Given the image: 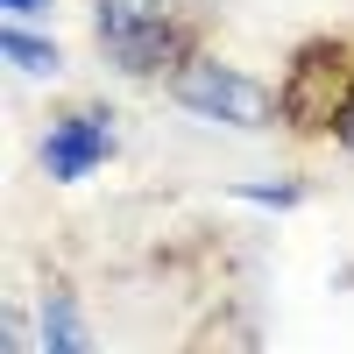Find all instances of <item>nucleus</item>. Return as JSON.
Listing matches in <instances>:
<instances>
[{
  "mask_svg": "<svg viewBox=\"0 0 354 354\" xmlns=\"http://www.w3.org/2000/svg\"><path fill=\"white\" fill-rule=\"evenodd\" d=\"M100 43L121 57V71H135V78H149L163 64H192V28L170 21V8H156V0H106Z\"/></svg>",
  "mask_w": 354,
  "mask_h": 354,
  "instance_id": "nucleus-3",
  "label": "nucleus"
},
{
  "mask_svg": "<svg viewBox=\"0 0 354 354\" xmlns=\"http://www.w3.org/2000/svg\"><path fill=\"white\" fill-rule=\"evenodd\" d=\"M333 135H340V149H354V100H347V113H340V128H333Z\"/></svg>",
  "mask_w": 354,
  "mask_h": 354,
  "instance_id": "nucleus-9",
  "label": "nucleus"
},
{
  "mask_svg": "<svg viewBox=\"0 0 354 354\" xmlns=\"http://www.w3.org/2000/svg\"><path fill=\"white\" fill-rule=\"evenodd\" d=\"M8 15H36V8H50V0H0Z\"/></svg>",
  "mask_w": 354,
  "mask_h": 354,
  "instance_id": "nucleus-10",
  "label": "nucleus"
},
{
  "mask_svg": "<svg viewBox=\"0 0 354 354\" xmlns=\"http://www.w3.org/2000/svg\"><path fill=\"white\" fill-rule=\"evenodd\" d=\"M43 354H93V326H85V312L64 283H50L43 298Z\"/></svg>",
  "mask_w": 354,
  "mask_h": 354,
  "instance_id": "nucleus-5",
  "label": "nucleus"
},
{
  "mask_svg": "<svg viewBox=\"0 0 354 354\" xmlns=\"http://www.w3.org/2000/svg\"><path fill=\"white\" fill-rule=\"evenodd\" d=\"M0 50H8L21 71H57V64H64V57H57V43L28 36V28H8V36H0Z\"/></svg>",
  "mask_w": 354,
  "mask_h": 354,
  "instance_id": "nucleus-6",
  "label": "nucleus"
},
{
  "mask_svg": "<svg viewBox=\"0 0 354 354\" xmlns=\"http://www.w3.org/2000/svg\"><path fill=\"white\" fill-rule=\"evenodd\" d=\"M170 100L198 113V121H220V128H277L283 106L262 78H248L241 64H220V57H192V64L170 71Z\"/></svg>",
  "mask_w": 354,
  "mask_h": 354,
  "instance_id": "nucleus-2",
  "label": "nucleus"
},
{
  "mask_svg": "<svg viewBox=\"0 0 354 354\" xmlns=\"http://www.w3.org/2000/svg\"><path fill=\"white\" fill-rule=\"evenodd\" d=\"M241 198H262V205H290L298 185H241Z\"/></svg>",
  "mask_w": 354,
  "mask_h": 354,
  "instance_id": "nucleus-7",
  "label": "nucleus"
},
{
  "mask_svg": "<svg viewBox=\"0 0 354 354\" xmlns=\"http://www.w3.org/2000/svg\"><path fill=\"white\" fill-rule=\"evenodd\" d=\"M0 326H8V354H21V312H8Z\"/></svg>",
  "mask_w": 354,
  "mask_h": 354,
  "instance_id": "nucleus-8",
  "label": "nucleus"
},
{
  "mask_svg": "<svg viewBox=\"0 0 354 354\" xmlns=\"http://www.w3.org/2000/svg\"><path fill=\"white\" fill-rule=\"evenodd\" d=\"M354 100V50L340 36H312L298 43L290 71L277 85V106H283V128L290 135H333L340 113Z\"/></svg>",
  "mask_w": 354,
  "mask_h": 354,
  "instance_id": "nucleus-1",
  "label": "nucleus"
},
{
  "mask_svg": "<svg viewBox=\"0 0 354 354\" xmlns=\"http://www.w3.org/2000/svg\"><path fill=\"white\" fill-rule=\"evenodd\" d=\"M106 149H113L106 113H64V121H50V135H43V170L71 185V177H85L93 163H106Z\"/></svg>",
  "mask_w": 354,
  "mask_h": 354,
  "instance_id": "nucleus-4",
  "label": "nucleus"
}]
</instances>
